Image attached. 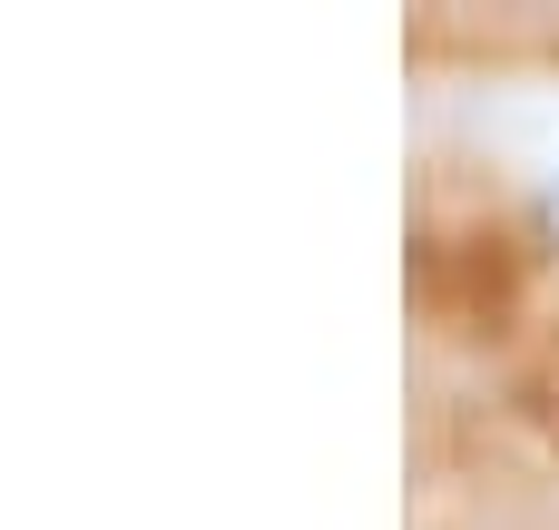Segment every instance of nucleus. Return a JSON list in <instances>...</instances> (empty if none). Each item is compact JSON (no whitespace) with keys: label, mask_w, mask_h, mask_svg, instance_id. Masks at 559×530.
<instances>
[{"label":"nucleus","mask_w":559,"mask_h":530,"mask_svg":"<svg viewBox=\"0 0 559 530\" xmlns=\"http://www.w3.org/2000/svg\"><path fill=\"white\" fill-rule=\"evenodd\" d=\"M413 89H559V10L550 0H423L403 10Z\"/></svg>","instance_id":"obj_3"},{"label":"nucleus","mask_w":559,"mask_h":530,"mask_svg":"<svg viewBox=\"0 0 559 530\" xmlns=\"http://www.w3.org/2000/svg\"><path fill=\"white\" fill-rule=\"evenodd\" d=\"M403 403L559 472V89H413Z\"/></svg>","instance_id":"obj_1"},{"label":"nucleus","mask_w":559,"mask_h":530,"mask_svg":"<svg viewBox=\"0 0 559 530\" xmlns=\"http://www.w3.org/2000/svg\"><path fill=\"white\" fill-rule=\"evenodd\" d=\"M403 530H559V472L403 403Z\"/></svg>","instance_id":"obj_2"}]
</instances>
